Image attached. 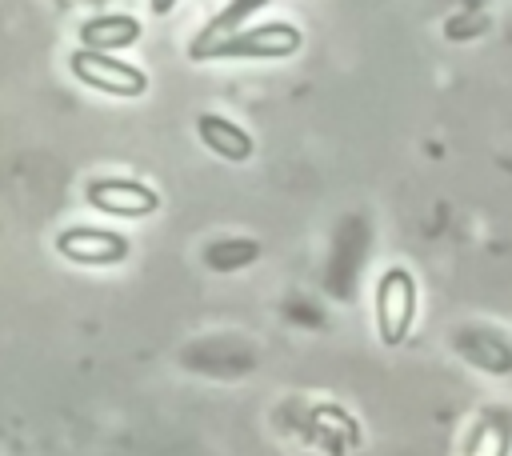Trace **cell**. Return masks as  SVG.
<instances>
[{
	"label": "cell",
	"instance_id": "cell-1",
	"mask_svg": "<svg viewBox=\"0 0 512 456\" xmlns=\"http://www.w3.org/2000/svg\"><path fill=\"white\" fill-rule=\"evenodd\" d=\"M300 44H304V32L296 24L272 20V24L244 28V32H232V36L208 44L204 56H212V60H264V56H292V52H300Z\"/></svg>",
	"mask_w": 512,
	"mask_h": 456
},
{
	"label": "cell",
	"instance_id": "cell-2",
	"mask_svg": "<svg viewBox=\"0 0 512 456\" xmlns=\"http://www.w3.org/2000/svg\"><path fill=\"white\" fill-rule=\"evenodd\" d=\"M68 68L80 84L96 88V92H112V96H144L148 92V72L120 60V56H108V52H92V48H76L68 56Z\"/></svg>",
	"mask_w": 512,
	"mask_h": 456
},
{
	"label": "cell",
	"instance_id": "cell-3",
	"mask_svg": "<svg viewBox=\"0 0 512 456\" xmlns=\"http://www.w3.org/2000/svg\"><path fill=\"white\" fill-rule=\"evenodd\" d=\"M416 320V280L408 268H388L376 284V332L388 348L408 340Z\"/></svg>",
	"mask_w": 512,
	"mask_h": 456
},
{
	"label": "cell",
	"instance_id": "cell-4",
	"mask_svg": "<svg viewBox=\"0 0 512 456\" xmlns=\"http://www.w3.org/2000/svg\"><path fill=\"white\" fill-rule=\"evenodd\" d=\"M84 196H88L92 208L112 212V216H152L160 208V192L148 188L144 180H132V176H100V180H88Z\"/></svg>",
	"mask_w": 512,
	"mask_h": 456
},
{
	"label": "cell",
	"instance_id": "cell-5",
	"mask_svg": "<svg viewBox=\"0 0 512 456\" xmlns=\"http://www.w3.org/2000/svg\"><path fill=\"white\" fill-rule=\"evenodd\" d=\"M56 252L72 264H88V268H104L128 256V240L112 228H96V224H72L56 236Z\"/></svg>",
	"mask_w": 512,
	"mask_h": 456
},
{
	"label": "cell",
	"instance_id": "cell-6",
	"mask_svg": "<svg viewBox=\"0 0 512 456\" xmlns=\"http://www.w3.org/2000/svg\"><path fill=\"white\" fill-rule=\"evenodd\" d=\"M140 20L136 16H92L80 24V48H92V52H116V48H128L140 40Z\"/></svg>",
	"mask_w": 512,
	"mask_h": 456
},
{
	"label": "cell",
	"instance_id": "cell-7",
	"mask_svg": "<svg viewBox=\"0 0 512 456\" xmlns=\"http://www.w3.org/2000/svg\"><path fill=\"white\" fill-rule=\"evenodd\" d=\"M196 136L204 140V148H212L220 160H248L252 156V136L240 128V124H232L228 116H216V112H204V116H196Z\"/></svg>",
	"mask_w": 512,
	"mask_h": 456
},
{
	"label": "cell",
	"instance_id": "cell-8",
	"mask_svg": "<svg viewBox=\"0 0 512 456\" xmlns=\"http://www.w3.org/2000/svg\"><path fill=\"white\" fill-rule=\"evenodd\" d=\"M456 352L472 364H480L484 372H512V348L496 336V332H480V328H468V332H456Z\"/></svg>",
	"mask_w": 512,
	"mask_h": 456
},
{
	"label": "cell",
	"instance_id": "cell-9",
	"mask_svg": "<svg viewBox=\"0 0 512 456\" xmlns=\"http://www.w3.org/2000/svg\"><path fill=\"white\" fill-rule=\"evenodd\" d=\"M264 4H268V0H228V8H220V12L208 20V28L192 40V52H188V56H192V60H200V56H204V48H208V44H216V36H220V32H236V28H240V20H248V16H252V12H260Z\"/></svg>",
	"mask_w": 512,
	"mask_h": 456
},
{
	"label": "cell",
	"instance_id": "cell-10",
	"mask_svg": "<svg viewBox=\"0 0 512 456\" xmlns=\"http://www.w3.org/2000/svg\"><path fill=\"white\" fill-rule=\"evenodd\" d=\"M256 252H260L256 240H220V244H212V248L204 252V260H208L212 268H220V272H232V268L256 260Z\"/></svg>",
	"mask_w": 512,
	"mask_h": 456
},
{
	"label": "cell",
	"instance_id": "cell-11",
	"mask_svg": "<svg viewBox=\"0 0 512 456\" xmlns=\"http://www.w3.org/2000/svg\"><path fill=\"white\" fill-rule=\"evenodd\" d=\"M176 4H180V0H152V12H156V16H168Z\"/></svg>",
	"mask_w": 512,
	"mask_h": 456
}]
</instances>
